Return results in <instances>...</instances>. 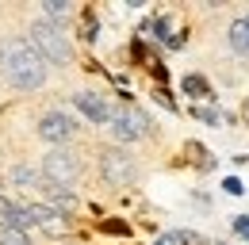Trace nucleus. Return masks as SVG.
<instances>
[{
    "instance_id": "1",
    "label": "nucleus",
    "mask_w": 249,
    "mask_h": 245,
    "mask_svg": "<svg viewBox=\"0 0 249 245\" xmlns=\"http://www.w3.org/2000/svg\"><path fill=\"white\" fill-rule=\"evenodd\" d=\"M0 73H4V81L12 88L35 92L46 81V61L38 58V50L27 38H4L0 42Z\"/></svg>"
},
{
    "instance_id": "2",
    "label": "nucleus",
    "mask_w": 249,
    "mask_h": 245,
    "mask_svg": "<svg viewBox=\"0 0 249 245\" xmlns=\"http://www.w3.org/2000/svg\"><path fill=\"white\" fill-rule=\"evenodd\" d=\"M31 42L35 50H38V58L50 61V65H69V38L62 35L58 23H50V19H38L31 27Z\"/></svg>"
},
{
    "instance_id": "3",
    "label": "nucleus",
    "mask_w": 249,
    "mask_h": 245,
    "mask_svg": "<svg viewBox=\"0 0 249 245\" xmlns=\"http://www.w3.org/2000/svg\"><path fill=\"white\" fill-rule=\"evenodd\" d=\"M77 176H81V161H77L73 153H65V150L46 153V161H42V180L50 184V188H65V192H69V184H77Z\"/></svg>"
},
{
    "instance_id": "4",
    "label": "nucleus",
    "mask_w": 249,
    "mask_h": 245,
    "mask_svg": "<svg viewBox=\"0 0 249 245\" xmlns=\"http://www.w3.org/2000/svg\"><path fill=\"white\" fill-rule=\"evenodd\" d=\"M100 173H104V180L115 184V188H126V184H134V176H138L130 153H123V150H104V157H100Z\"/></svg>"
},
{
    "instance_id": "5",
    "label": "nucleus",
    "mask_w": 249,
    "mask_h": 245,
    "mask_svg": "<svg viewBox=\"0 0 249 245\" xmlns=\"http://www.w3.org/2000/svg\"><path fill=\"white\" fill-rule=\"evenodd\" d=\"M146 130H150V119H146V111H138V107L111 111V134H115L119 142H134V138H142Z\"/></svg>"
},
{
    "instance_id": "6",
    "label": "nucleus",
    "mask_w": 249,
    "mask_h": 245,
    "mask_svg": "<svg viewBox=\"0 0 249 245\" xmlns=\"http://www.w3.org/2000/svg\"><path fill=\"white\" fill-rule=\"evenodd\" d=\"M38 134H42L46 142H69V138L77 134V122L69 119L65 111H46V115L38 119Z\"/></svg>"
},
{
    "instance_id": "7",
    "label": "nucleus",
    "mask_w": 249,
    "mask_h": 245,
    "mask_svg": "<svg viewBox=\"0 0 249 245\" xmlns=\"http://www.w3.org/2000/svg\"><path fill=\"white\" fill-rule=\"evenodd\" d=\"M73 104H77L81 115H89L92 122H111V104H107L100 92H77Z\"/></svg>"
},
{
    "instance_id": "8",
    "label": "nucleus",
    "mask_w": 249,
    "mask_h": 245,
    "mask_svg": "<svg viewBox=\"0 0 249 245\" xmlns=\"http://www.w3.org/2000/svg\"><path fill=\"white\" fill-rule=\"evenodd\" d=\"M27 214H31L35 226H42V230H46V234H54V238H62L65 230H69V218H65V214H58V211H50L46 203H31V207H27Z\"/></svg>"
},
{
    "instance_id": "9",
    "label": "nucleus",
    "mask_w": 249,
    "mask_h": 245,
    "mask_svg": "<svg viewBox=\"0 0 249 245\" xmlns=\"http://www.w3.org/2000/svg\"><path fill=\"white\" fill-rule=\"evenodd\" d=\"M0 222H4V226H16V230H23V234H27V226H35L27 207H23V203H12V199H0Z\"/></svg>"
},
{
    "instance_id": "10",
    "label": "nucleus",
    "mask_w": 249,
    "mask_h": 245,
    "mask_svg": "<svg viewBox=\"0 0 249 245\" xmlns=\"http://www.w3.org/2000/svg\"><path fill=\"white\" fill-rule=\"evenodd\" d=\"M230 46H234V54H242V58H249V12L246 16H238L234 23H230Z\"/></svg>"
},
{
    "instance_id": "11",
    "label": "nucleus",
    "mask_w": 249,
    "mask_h": 245,
    "mask_svg": "<svg viewBox=\"0 0 249 245\" xmlns=\"http://www.w3.org/2000/svg\"><path fill=\"white\" fill-rule=\"evenodd\" d=\"M46 188V207L58 214H69L73 207H77V195L73 192H65V188H50V184H42Z\"/></svg>"
},
{
    "instance_id": "12",
    "label": "nucleus",
    "mask_w": 249,
    "mask_h": 245,
    "mask_svg": "<svg viewBox=\"0 0 249 245\" xmlns=\"http://www.w3.org/2000/svg\"><path fill=\"white\" fill-rule=\"evenodd\" d=\"M180 88H184L192 100H211V96H215V92H211V85H207V77H199V73H188Z\"/></svg>"
},
{
    "instance_id": "13",
    "label": "nucleus",
    "mask_w": 249,
    "mask_h": 245,
    "mask_svg": "<svg viewBox=\"0 0 249 245\" xmlns=\"http://www.w3.org/2000/svg\"><path fill=\"white\" fill-rule=\"evenodd\" d=\"M12 180L19 184V188H42V184H46L35 169H27V165H16V169H12Z\"/></svg>"
},
{
    "instance_id": "14",
    "label": "nucleus",
    "mask_w": 249,
    "mask_h": 245,
    "mask_svg": "<svg viewBox=\"0 0 249 245\" xmlns=\"http://www.w3.org/2000/svg\"><path fill=\"white\" fill-rule=\"evenodd\" d=\"M0 245H31V242H27V234H23V230H16V226H4V222H0Z\"/></svg>"
},
{
    "instance_id": "15",
    "label": "nucleus",
    "mask_w": 249,
    "mask_h": 245,
    "mask_svg": "<svg viewBox=\"0 0 249 245\" xmlns=\"http://www.w3.org/2000/svg\"><path fill=\"white\" fill-rule=\"evenodd\" d=\"M42 12L58 19V16H69V4H65V0H46V4H42Z\"/></svg>"
},
{
    "instance_id": "16",
    "label": "nucleus",
    "mask_w": 249,
    "mask_h": 245,
    "mask_svg": "<svg viewBox=\"0 0 249 245\" xmlns=\"http://www.w3.org/2000/svg\"><path fill=\"white\" fill-rule=\"evenodd\" d=\"M222 188H226L230 195H242V192H246V188H242V180H238V176H226V180H222Z\"/></svg>"
},
{
    "instance_id": "17",
    "label": "nucleus",
    "mask_w": 249,
    "mask_h": 245,
    "mask_svg": "<svg viewBox=\"0 0 249 245\" xmlns=\"http://www.w3.org/2000/svg\"><path fill=\"white\" fill-rule=\"evenodd\" d=\"M104 234H126V222H119V218L104 222Z\"/></svg>"
},
{
    "instance_id": "18",
    "label": "nucleus",
    "mask_w": 249,
    "mask_h": 245,
    "mask_svg": "<svg viewBox=\"0 0 249 245\" xmlns=\"http://www.w3.org/2000/svg\"><path fill=\"white\" fill-rule=\"evenodd\" d=\"M234 234L249 238V218H246V214H242V218H234Z\"/></svg>"
},
{
    "instance_id": "19",
    "label": "nucleus",
    "mask_w": 249,
    "mask_h": 245,
    "mask_svg": "<svg viewBox=\"0 0 249 245\" xmlns=\"http://www.w3.org/2000/svg\"><path fill=\"white\" fill-rule=\"evenodd\" d=\"M154 35H157V38H165V42H173V38H169V23H165V19H157V23H154Z\"/></svg>"
},
{
    "instance_id": "20",
    "label": "nucleus",
    "mask_w": 249,
    "mask_h": 245,
    "mask_svg": "<svg viewBox=\"0 0 249 245\" xmlns=\"http://www.w3.org/2000/svg\"><path fill=\"white\" fill-rule=\"evenodd\" d=\"M85 38H89V42L96 38V23H92V16H85Z\"/></svg>"
},
{
    "instance_id": "21",
    "label": "nucleus",
    "mask_w": 249,
    "mask_h": 245,
    "mask_svg": "<svg viewBox=\"0 0 249 245\" xmlns=\"http://www.w3.org/2000/svg\"><path fill=\"white\" fill-rule=\"evenodd\" d=\"M196 115H199V119H207V122H215V119H218L211 107H196Z\"/></svg>"
},
{
    "instance_id": "22",
    "label": "nucleus",
    "mask_w": 249,
    "mask_h": 245,
    "mask_svg": "<svg viewBox=\"0 0 249 245\" xmlns=\"http://www.w3.org/2000/svg\"><path fill=\"white\" fill-rule=\"evenodd\" d=\"M242 115H246V122H249V100H246V104H242Z\"/></svg>"
},
{
    "instance_id": "23",
    "label": "nucleus",
    "mask_w": 249,
    "mask_h": 245,
    "mask_svg": "<svg viewBox=\"0 0 249 245\" xmlns=\"http://www.w3.org/2000/svg\"><path fill=\"white\" fill-rule=\"evenodd\" d=\"M157 245H165V242H157Z\"/></svg>"
}]
</instances>
